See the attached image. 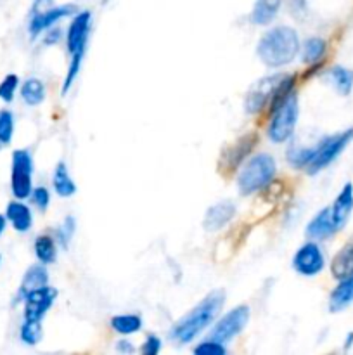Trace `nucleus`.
<instances>
[{"instance_id": "f257e3e1", "label": "nucleus", "mask_w": 353, "mask_h": 355, "mask_svg": "<svg viewBox=\"0 0 353 355\" xmlns=\"http://www.w3.org/2000/svg\"><path fill=\"white\" fill-rule=\"evenodd\" d=\"M224 290H215L208 293L196 307L190 309L182 319H179L173 324V328L170 329V338L179 345H187V343L194 342L204 329L210 328L211 322L217 319V315L224 309Z\"/></svg>"}, {"instance_id": "f03ea898", "label": "nucleus", "mask_w": 353, "mask_h": 355, "mask_svg": "<svg viewBox=\"0 0 353 355\" xmlns=\"http://www.w3.org/2000/svg\"><path fill=\"white\" fill-rule=\"evenodd\" d=\"M300 52V38L291 26H275L266 31L256 45V54L269 68H280Z\"/></svg>"}, {"instance_id": "7ed1b4c3", "label": "nucleus", "mask_w": 353, "mask_h": 355, "mask_svg": "<svg viewBox=\"0 0 353 355\" xmlns=\"http://www.w3.org/2000/svg\"><path fill=\"white\" fill-rule=\"evenodd\" d=\"M275 159L266 153L251 156L242 165L237 175V187L241 194H253L260 189H265L275 177Z\"/></svg>"}, {"instance_id": "20e7f679", "label": "nucleus", "mask_w": 353, "mask_h": 355, "mask_svg": "<svg viewBox=\"0 0 353 355\" xmlns=\"http://www.w3.org/2000/svg\"><path fill=\"white\" fill-rule=\"evenodd\" d=\"M298 114H300V106H298V94L293 92L282 104L270 111V123L266 128L269 139L275 144H282L293 135L294 128L298 123Z\"/></svg>"}, {"instance_id": "39448f33", "label": "nucleus", "mask_w": 353, "mask_h": 355, "mask_svg": "<svg viewBox=\"0 0 353 355\" xmlns=\"http://www.w3.org/2000/svg\"><path fill=\"white\" fill-rule=\"evenodd\" d=\"M353 141V128H348L345 132H339V134L331 135V137H325L318 142L314 148V156H311L310 163L305 170L308 172V175H315L320 170H324L325 166L331 165L343 151H345L346 146Z\"/></svg>"}, {"instance_id": "423d86ee", "label": "nucleus", "mask_w": 353, "mask_h": 355, "mask_svg": "<svg viewBox=\"0 0 353 355\" xmlns=\"http://www.w3.org/2000/svg\"><path fill=\"white\" fill-rule=\"evenodd\" d=\"M10 191L16 200H26L33 191V156L28 149H16L12 153Z\"/></svg>"}, {"instance_id": "0eeeda50", "label": "nucleus", "mask_w": 353, "mask_h": 355, "mask_svg": "<svg viewBox=\"0 0 353 355\" xmlns=\"http://www.w3.org/2000/svg\"><path fill=\"white\" fill-rule=\"evenodd\" d=\"M249 321V307L248 305H239V307L232 309L230 312L224 315L213 329L210 331V338L217 340L220 343H228L242 333V329L248 326Z\"/></svg>"}, {"instance_id": "6e6552de", "label": "nucleus", "mask_w": 353, "mask_h": 355, "mask_svg": "<svg viewBox=\"0 0 353 355\" xmlns=\"http://www.w3.org/2000/svg\"><path fill=\"white\" fill-rule=\"evenodd\" d=\"M325 266L324 253L315 241H308L296 250L293 257V267L300 276L314 277L322 272Z\"/></svg>"}, {"instance_id": "1a4fd4ad", "label": "nucleus", "mask_w": 353, "mask_h": 355, "mask_svg": "<svg viewBox=\"0 0 353 355\" xmlns=\"http://www.w3.org/2000/svg\"><path fill=\"white\" fill-rule=\"evenodd\" d=\"M55 297H57V290L48 286V284L24 295V319H28V321H42L54 305Z\"/></svg>"}, {"instance_id": "9d476101", "label": "nucleus", "mask_w": 353, "mask_h": 355, "mask_svg": "<svg viewBox=\"0 0 353 355\" xmlns=\"http://www.w3.org/2000/svg\"><path fill=\"white\" fill-rule=\"evenodd\" d=\"M284 75H273V76H265V78L258 80L255 85L249 89L248 96L244 101V110L249 114H256L270 103L273 96V90L279 85V82L282 80Z\"/></svg>"}, {"instance_id": "9b49d317", "label": "nucleus", "mask_w": 353, "mask_h": 355, "mask_svg": "<svg viewBox=\"0 0 353 355\" xmlns=\"http://www.w3.org/2000/svg\"><path fill=\"white\" fill-rule=\"evenodd\" d=\"M76 10L75 6L68 3V6H52L48 9L40 10L37 14H31L30 24H28V31H30L31 37H38L40 33H44L45 30H51L54 24H57L59 21L64 19V17L71 16Z\"/></svg>"}, {"instance_id": "f8f14e48", "label": "nucleus", "mask_w": 353, "mask_h": 355, "mask_svg": "<svg viewBox=\"0 0 353 355\" xmlns=\"http://www.w3.org/2000/svg\"><path fill=\"white\" fill-rule=\"evenodd\" d=\"M90 26H92V14L89 10H82L73 17L68 31H66V49H68L69 54L87 47Z\"/></svg>"}, {"instance_id": "ddd939ff", "label": "nucleus", "mask_w": 353, "mask_h": 355, "mask_svg": "<svg viewBox=\"0 0 353 355\" xmlns=\"http://www.w3.org/2000/svg\"><path fill=\"white\" fill-rule=\"evenodd\" d=\"M235 215V205L230 201H220V203H215L213 207L208 208V211L204 214L203 225L206 231L215 232L220 231L224 225H227L232 220V217Z\"/></svg>"}, {"instance_id": "4468645a", "label": "nucleus", "mask_w": 353, "mask_h": 355, "mask_svg": "<svg viewBox=\"0 0 353 355\" xmlns=\"http://www.w3.org/2000/svg\"><path fill=\"white\" fill-rule=\"evenodd\" d=\"M331 208L332 220H334V225L338 231H341L343 227L348 222L350 215L353 211V186L352 184H345V187L341 189V193L338 194V198L334 200Z\"/></svg>"}, {"instance_id": "2eb2a0df", "label": "nucleus", "mask_w": 353, "mask_h": 355, "mask_svg": "<svg viewBox=\"0 0 353 355\" xmlns=\"http://www.w3.org/2000/svg\"><path fill=\"white\" fill-rule=\"evenodd\" d=\"M338 229H336L334 220H332V215H331V208L325 207L308 222L307 225V236L308 238L315 239H327L331 238L332 234H336Z\"/></svg>"}, {"instance_id": "dca6fc26", "label": "nucleus", "mask_w": 353, "mask_h": 355, "mask_svg": "<svg viewBox=\"0 0 353 355\" xmlns=\"http://www.w3.org/2000/svg\"><path fill=\"white\" fill-rule=\"evenodd\" d=\"M256 137L255 135H244V137L239 139L232 148H228L227 151L221 156V165L225 166V170H234L241 165L246 159V156L251 153V149L255 148Z\"/></svg>"}, {"instance_id": "f3484780", "label": "nucleus", "mask_w": 353, "mask_h": 355, "mask_svg": "<svg viewBox=\"0 0 353 355\" xmlns=\"http://www.w3.org/2000/svg\"><path fill=\"white\" fill-rule=\"evenodd\" d=\"M6 218L17 232H28L33 225V214L21 200L10 201L6 208Z\"/></svg>"}, {"instance_id": "a211bd4d", "label": "nucleus", "mask_w": 353, "mask_h": 355, "mask_svg": "<svg viewBox=\"0 0 353 355\" xmlns=\"http://www.w3.org/2000/svg\"><path fill=\"white\" fill-rule=\"evenodd\" d=\"M48 284V274L47 269L44 267V263H35L30 269L24 272L23 281H21L19 291H17V298L23 300L24 295H28L30 291L37 290V288L47 286Z\"/></svg>"}, {"instance_id": "6ab92c4d", "label": "nucleus", "mask_w": 353, "mask_h": 355, "mask_svg": "<svg viewBox=\"0 0 353 355\" xmlns=\"http://www.w3.org/2000/svg\"><path fill=\"white\" fill-rule=\"evenodd\" d=\"M350 304H353V274L339 279V284L332 290L331 297H329V311L339 312L348 307Z\"/></svg>"}, {"instance_id": "aec40b11", "label": "nucleus", "mask_w": 353, "mask_h": 355, "mask_svg": "<svg viewBox=\"0 0 353 355\" xmlns=\"http://www.w3.org/2000/svg\"><path fill=\"white\" fill-rule=\"evenodd\" d=\"M331 272L336 279H343L353 274V239L346 243L345 248L339 250L332 259Z\"/></svg>"}, {"instance_id": "412c9836", "label": "nucleus", "mask_w": 353, "mask_h": 355, "mask_svg": "<svg viewBox=\"0 0 353 355\" xmlns=\"http://www.w3.org/2000/svg\"><path fill=\"white\" fill-rule=\"evenodd\" d=\"M52 186L61 198H69L76 193V184L69 175V170L64 162H59L55 165L54 173H52Z\"/></svg>"}, {"instance_id": "4be33fe9", "label": "nucleus", "mask_w": 353, "mask_h": 355, "mask_svg": "<svg viewBox=\"0 0 353 355\" xmlns=\"http://www.w3.org/2000/svg\"><path fill=\"white\" fill-rule=\"evenodd\" d=\"M280 0H256L251 12V21L255 24H270L277 16Z\"/></svg>"}, {"instance_id": "5701e85b", "label": "nucleus", "mask_w": 353, "mask_h": 355, "mask_svg": "<svg viewBox=\"0 0 353 355\" xmlns=\"http://www.w3.org/2000/svg\"><path fill=\"white\" fill-rule=\"evenodd\" d=\"M35 257L38 259V262L48 266V263L55 262V257H57V246H55L54 238H51L48 234H42L35 239Z\"/></svg>"}, {"instance_id": "b1692460", "label": "nucleus", "mask_w": 353, "mask_h": 355, "mask_svg": "<svg viewBox=\"0 0 353 355\" xmlns=\"http://www.w3.org/2000/svg\"><path fill=\"white\" fill-rule=\"evenodd\" d=\"M21 97L28 106H38L45 99V85L38 78H28L21 85Z\"/></svg>"}, {"instance_id": "393cba45", "label": "nucleus", "mask_w": 353, "mask_h": 355, "mask_svg": "<svg viewBox=\"0 0 353 355\" xmlns=\"http://www.w3.org/2000/svg\"><path fill=\"white\" fill-rule=\"evenodd\" d=\"M111 328L120 335H134L142 329V319L137 314H118L111 319Z\"/></svg>"}, {"instance_id": "a878e982", "label": "nucleus", "mask_w": 353, "mask_h": 355, "mask_svg": "<svg viewBox=\"0 0 353 355\" xmlns=\"http://www.w3.org/2000/svg\"><path fill=\"white\" fill-rule=\"evenodd\" d=\"M329 80L332 82V85L336 87L339 94L343 96H348L352 92L353 87V71H350L345 66H332L329 69Z\"/></svg>"}, {"instance_id": "bb28decb", "label": "nucleus", "mask_w": 353, "mask_h": 355, "mask_svg": "<svg viewBox=\"0 0 353 355\" xmlns=\"http://www.w3.org/2000/svg\"><path fill=\"white\" fill-rule=\"evenodd\" d=\"M327 51V42L320 37H311L303 45V62L305 64H317L324 58Z\"/></svg>"}, {"instance_id": "cd10ccee", "label": "nucleus", "mask_w": 353, "mask_h": 355, "mask_svg": "<svg viewBox=\"0 0 353 355\" xmlns=\"http://www.w3.org/2000/svg\"><path fill=\"white\" fill-rule=\"evenodd\" d=\"M85 49H80V51L73 52V54H71V61H69L68 71H66L64 82H62V87H61V94H62V96H66V94H68L69 90H71L73 83H75L76 78H78L80 69H82L83 55H85Z\"/></svg>"}, {"instance_id": "c85d7f7f", "label": "nucleus", "mask_w": 353, "mask_h": 355, "mask_svg": "<svg viewBox=\"0 0 353 355\" xmlns=\"http://www.w3.org/2000/svg\"><path fill=\"white\" fill-rule=\"evenodd\" d=\"M42 335H44L42 333V321H28V319H24L19 329L21 342L26 343V345H37V343H40Z\"/></svg>"}, {"instance_id": "c756f323", "label": "nucleus", "mask_w": 353, "mask_h": 355, "mask_svg": "<svg viewBox=\"0 0 353 355\" xmlns=\"http://www.w3.org/2000/svg\"><path fill=\"white\" fill-rule=\"evenodd\" d=\"M14 135V114L9 110L0 111V146H9Z\"/></svg>"}, {"instance_id": "7c9ffc66", "label": "nucleus", "mask_w": 353, "mask_h": 355, "mask_svg": "<svg viewBox=\"0 0 353 355\" xmlns=\"http://www.w3.org/2000/svg\"><path fill=\"white\" fill-rule=\"evenodd\" d=\"M311 156H314V148H291L289 151H287V162H289L294 168H307Z\"/></svg>"}, {"instance_id": "2f4dec72", "label": "nucleus", "mask_w": 353, "mask_h": 355, "mask_svg": "<svg viewBox=\"0 0 353 355\" xmlns=\"http://www.w3.org/2000/svg\"><path fill=\"white\" fill-rule=\"evenodd\" d=\"M17 87H19V76L14 75V73L7 75L6 78L0 82V99H2L3 103H12Z\"/></svg>"}, {"instance_id": "473e14b6", "label": "nucleus", "mask_w": 353, "mask_h": 355, "mask_svg": "<svg viewBox=\"0 0 353 355\" xmlns=\"http://www.w3.org/2000/svg\"><path fill=\"white\" fill-rule=\"evenodd\" d=\"M194 354L196 355H225L227 349H225V343L217 342L213 338H208L204 342H201L199 345L194 347Z\"/></svg>"}, {"instance_id": "72a5a7b5", "label": "nucleus", "mask_w": 353, "mask_h": 355, "mask_svg": "<svg viewBox=\"0 0 353 355\" xmlns=\"http://www.w3.org/2000/svg\"><path fill=\"white\" fill-rule=\"evenodd\" d=\"M75 231H76V222H75V218L69 215V217H66L64 220H62V224L59 225V229H57L59 245L64 246V248H68L69 241H71V238L75 236Z\"/></svg>"}, {"instance_id": "f704fd0d", "label": "nucleus", "mask_w": 353, "mask_h": 355, "mask_svg": "<svg viewBox=\"0 0 353 355\" xmlns=\"http://www.w3.org/2000/svg\"><path fill=\"white\" fill-rule=\"evenodd\" d=\"M30 200H31V203L38 208V210L45 211L48 208V205H51V193H48L47 187H44V186L33 187V191H31V194H30Z\"/></svg>"}, {"instance_id": "c9c22d12", "label": "nucleus", "mask_w": 353, "mask_h": 355, "mask_svg": "<svg viewBox=\"0 0 353 355\" xmlns=\"http://www.w3.org/2000/svg\"><path fill=\"white\" fill-rule=\"evenodd\" d=\"M159 350H161V340L156 335H149L147 338H145L144 345H142L141 352L144 355H156L159 354Z\"/></svg>"}, {"instance_id": "e433bc0d", "label": "nucleus", "mask_w": 353, "mask_h": 355, "mask_svg": "<svg viewBox=\"0 0 353 355\" xmlns=\"http://www.w3.org/2000/svg\"><path fill=\"white\" fill-rule=\"evenodd\" d=\"M48 7H52V0H35L33 7H31V14H37L40 10L48 9Z\"/></svg>"}, {"instance_id": "4c0bfd02", "label": "nucleus", "mask_w": 353, "mask_h": 355, "mask_svg": "<svg viewBox=\"0 0 353 355\" xmlns=\"http://www.w3.org/2000/svg\"><path fill=\"white\" fill-rule=\"evenodd\" d=\"M116 349L120 350V352H132V350H134V347L130 345V342H128V340H120L116 345Z\"/></svg>"}, {"instance_id": "58836bf2", "label": "nucleus", "mask_w": 353, "mask_h": 355, "mask_svg": "<svg viewBox=\"0 0 353 355\" xmlns=\"http://www.w3.org/2000/svg\"><path fill=\"white\" fill-rule=\"evenodd\" d=\"M57 40H59V31L54 30L47 35V38H45V44H55Z\"/></svg>"}, {"instance_id": "ea45409f", "label": "nucleus", "mask_w": 353, "mask_h": 355, "mask_svg": "<svg viewBox=\"0 0 353 355\" xmlns=\"http://www.w3.org/2000/svg\"><path fill=\"white\" fill-rule=\"evenodd\" d=\"M6 227H7V218H6V215L0 214V236L6 232Z\"/></svg>"}, {"instance_id": "a19ab883", "label": "nucleus", "mask_w": 353, "mask_h": 355, "mask_svg": "<svg viewBox=\"0 0 353 355\" xmlns=\"http://www.w3.org/2000/svg\"><path fill=\"white\" fill-rule=\"evenodd\" d=\"M107 2H109V0H102V3H107Z\"/></svg>"}]
</instances>
